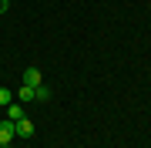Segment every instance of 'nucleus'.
Masks as SVG:
<instances>
[{"mask_svg":"<svg viewBox=\"0 0 151 148\" xmlns=\"http://www.w3.org/2000/svg\"><path fill=\"white\" fill-rule=\"evenodd\" d=\"M7 7H10V0H0V14H4V10H7Z\"/></svg>","mask_w":151,"mask_h":148,"instance_id":"8","label":"nucleus"},{"mask_svg":"<svg viewBox=\"0 0 151 148\" xmlns=\"http://www.w3.org/2000/svg\"><path fill=\"white\" fill-rule=\"evenodd\" d=\"M24 84L37 88V84H40V67H27V71H24Z\"/></svg>","mask_w":151,"mask_h":148,"instance_id":"3","label":"nucleus"},{"mask_svg":"<svg viewBox=\"0 0 151 148\" xmlns=\"http://www.w3.org/2000/svg\"><path fill=\"white\" fill-rule=\"evenodd\" d=\"M34 101H40V104H44V101H50V91L44 88V84H37V88H34Z\"/></svg>","mask_w":151,"mask_h":148,"instance_id":"5","label":"nucleus"},{"mask_svg":"<svg viewBox=\"0 0 151 148\" xmlns=\"http://www.w3.org/2000/svg\"><path fill=\"white\" fill-rule=\"evenodd\" d=\"M14 135H20V138H30V135H34V121H30L27 115H24V118L14 125Z\"/></svg>","mask_w":151,"mask_h":148,"instance_id":"1","label":"nucleus"},{"mask_svg":"<svg viewBox=\"0 0 151 148\" xmlns=\"http://www.w3.org/2000/svg\"><path fill=\"white\" fill-rule=\"evenodd\" d=\"M0 104H14V91L10 88H0Z\"/></svg>","mask_w":151,"mask_h":148,"instance_id":"7","label":"nucleus"},{"mask_svg":"<svg viewBox=\"0 0 151 148\" xmlns=\"http://www.w3.org/2000/svg\"><path fill=\"white\" fill-rule=\"evenodd\" d=\"M17 101H34V88L30 84H24V88L17 91Z\"/></svg>","mask_w":151,"mask_h":148,"instance_id":"6","label":"nucleus"},{"mask_svg":"<svg viewBox=\"0 0 151 148\" xmlns=\"http://www.w3.org/2000/svg\"><path fill=\"white\" fill-rule=\"evenodd\" d=\"M20 118H24V108H20V104H17V101L7 104V121H14V125H17Z\"/></svg>","mask_w":151,"mask_h":148,"instance_id":"4","label":"nucleus"},{"mask_svg":"<svg viewBox=\"0 0 151 148\" xmlns=\"http://www.w3.org/2000/svg\"><path fill=\"white\" fill-rule=\"evenodd\" d=\"M14 138V121H0V145H10Z\"/></svg>","mask_w":151,"mask_h":148,"instance_id":"2","label":"nucleus"}]
</instances>
